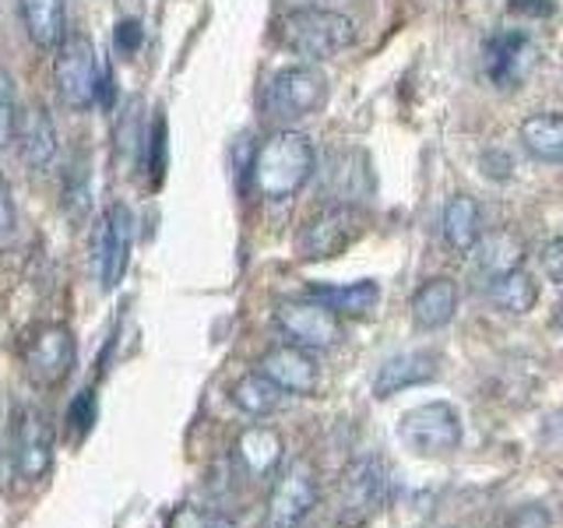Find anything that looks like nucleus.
I'll use <instances>...</instances> for the list:
<instances>
[{
  "label": "nucleus",
  "instance_id": "nucleus-1",
  "mask_svg": "<svg viewBox=\"0 0 563 528\" xmlns=\"http://www.w3.org/2000/svg\"><path fill=\"white\" fill-rule=\"evenodd\" d=\"M317 169V152L310 145L307 134L299 131H275L257 145L251 176L254 187L261 190V198L268 201H289L299 190L307 187V180Z\"/></svg>",
  "mask_w": 563,
  "mask_h": 528
},
{
  "label": "nucleus",
  "instance_id": "nucleus-2",
  "mask_svg": "<svg viewBox=\"0 0 563 528\" xmlns=\"http://www.w3.org/2000/svg\"><path fill=\"white\" fill-rule=\"evenodd\" d=\"M282 43L307 64H321V61L339 57L342 50L356 43V25H352V18L342 11L299 8V11H289L286 22H282Z\"/></svg>",
  "mask_w": 563,
  "mask_h": 528
},
{
  "label": "nucleus",
  "instance_id": "nucleus-3",
  "mask_svg": "<svg viewBox=\"0 0 563 528\" xmlns=\"http://www.w3.org/2000/svg\"><path fill=\"white\" fill-rule=\"evenodd\" d=\"M395 437L401 440L405 451L419 458H440L451 454L462 444V416L451 402H427L416 409L401 413Z\"/></svg>",
  "mask_w": 563,
  "mask_h": 528
},
{
  "label": "nucleus",
  "instance_id": "nucleus-4",
  "mask_svg": "<svg viewBox=\"0 0 563 528\" xmlns=\"http://www.w3.org/2000/svg\"><path fill=\"white\" fill-rule=\"evenodd\" d=\"M328 92L331 85L324 70H317V64L282 67L268 81V88H264V110L275 120H303L324 110Z\"/></svg>",
  "mask_w": 563,
  "mask_h": 528
},
{
  "label": "nucleus",
  "instance_id": "nucleus-5",
  "mask_svg": "<svg viewBox=\"0 0 563 528\" xmlns=\"http://www.w3.org/2000/svg\"><path fill=\"white\" fill-rule=\"evenodd\" d=\"M53 81H57L60 99L70 110H88L99 102L102 67L96 61V50L81 35H67L64 46H57V61H53Z\"/></svg>",
  "mask_w": 563,
  "mask_h": 528
},
{
  "label": "nucleus",
  "instance_id": "nucleus-6",
  "mask_svg": "<svg viewBox=\"0 0 563 528\" xmlns=\"http://www.w3.org/2000/svg\"><path fill=\"white\" fill-rule=\"evenodd\" d=\"M366 216L352 205H334L321 216H313L296 240V254L303 261H328L342 254L345 246L363 233Z\"/></svg>",
  "mask_w": 563,
  "mask_h": 528
},
{
  "label": "nucleus",
  "instance_id": "nucleus-7",
  "mask_svg": "<svg viewBox=\"0 0 563 528\" xmlns=\"http://www.w3.org/2000/svg\"><path fill=\"white\" fill-rule=\"evenodd\" d=\"M282 334H289L292 345L303 349H331L342 342V317L321 299H286L275 310Z\"/></svg>",
  "mask_w": 563,
  "mask_h": 528
},
{
  "label": "nucleus",
  "instance_id": "nucleus-8",
  "mask_svg": "<svg viewBox=\"0 0 563 528\" xmlns=\"http://www.w3.org/2000/svg\"><path fill=\"white\" fill-rule=\"evenodd\" d=\"M131 240H134V216L128 205H113L99 222L96 233V272L102 289L110 293L120 286L123 272L131 261Z\"/></svg>",
  "mask_w": 563,
  "mask_h": 528
},
{
  "label": "nucleus",
  "instance_id": "nucleus-9",
  "mask_svg": "<svg viewBox=\"0 0 563 528\" xmlns=\"http://www.w3.org/2000/svg\"><path fill=\"white\" fill-rule=\"evenodd\" d=\"M14 469L29 483H40L53 469V427L35 405L18 409L14 419Z\"/></svg>",
  "mask_w": 563,
  "mask_h": 528
},
{
  "label": "nucleus",
  "instance_id": "nucleus-10",
  "mask_svg": "<svg viewBox=\"0 0 563 528\" xmlns=\"http://www.w3.org/2000/svg\"><path fill=\"white\" fill-rule=\"evenodd\" d=\"M14 145L29 169H35V173L53 169L57 152H60V138H57V123H53L43 102H32L22 110V117H18V131H14Z\"/></svg>",
  "mask_w": 563,
  "mask_h": 528
},
{
  "label": "nucleus",
  "instance_id": "nucleus-11",
  "mask_svg": "<svg viewBox=\"0 0 563 528\" xmlns=\"http://www.w3.org/2000/svg\"><path fill=\"white\" fill-rule=\"evenodd\" d=\"M257 370L264 377H272L286 395H313L317 381H321V374H317V360L310 356V349L292 345V342L275 345V349L264 352Z\"/></svg>",
  "mask_w": 563,
  "mask_h": 528
},
{
  "label": "nucleus",
  "instance_id": "nucleus-12",
  "mask_svg": "<svg viewBox=\"0 0 563 528\" xmlns=\"http://www.w3.org/2000/svg\"><path fill=\"white\" fill-rule=\"evenodd\" d=\"M317 504L313 475L303 465H292L272 490L268 504V528H299Z\"/></svg>",
  "mask_w": 563,
  "mask_h": 528
},
{
  "label": "nucleus",
  "instance_id": "nucleus-13",
  "mask_svg": "<svg viewBox=\"0 0 563 528\" xmlns=\"http://www.w3.org/2000/svg\"><path fill=\"white\" fill-rule=\"evenodd\" d=\"M25 363L40 381H64L75 366V339L64 324H43L25 342Z\"/></svg>",
  "mask_w": 563,
  "mask_h": 528
},
{
  "label": "nucleus",
  "instance_id": "nucleus-14",
  "mask_svg": "<svg viewBox=\"0 0 563 528\" xmlns=\"http://www.w3.org/2000/svg\"><path fill=\"white\" fill-rule=\"evenodd\" d=\"M440 374V356L430 349H409L398 352V356L384 360L377 366L374 377V398H391L398 392H409V387L430 384Z\"/></svg>",
  "mask_w": 563,
  "mask_h": 528
},
{
  "label": "nucleus",
  "instance_id": "nucleus-15",
  "mask_svg": "<svg viewBox=\"0 0 563 528\" xmlns=\"http://www.w3.org/2000/svg\"><path fill=\"white\" fill-rule=\"evenodd\" d=\"M412 321L422 331H440L451 324V317L457 310V282L448 275H437L412 293Z\"/></svg>",
  "mask_w": 563,
  "mask_h": 528
},
{
  "label": "nucleus",
  "instance_id": "nucleus-16",
  "mask_svg": "<svg viewBox=\"0 0 563 528\" xmlns=\"http://www.w3.org/2000/svg\"><path fill=\"white\" fill-rule=\"evenodd\" d=\"M25 35L40 50H57L67 40V8L64 0H18Z\"/></svg>",
  "mask_w": 563,
  "mask_h": 528
},
{
  "label": "nucleus",
  "instance_id": "nucleus-17",
  "mask_svg": "<svg viewBox=\"0 0 563 528\" xmlns=\"http://www.w3.org/2000/svg\"><path fill=\"white\" fill-rule=\"evenodd\" d=\"M440 229H444V240L451 251L457 254H472L475 243L483 240V208L475 198H468V194H454V198L448 201L444 208V222H440Z\"/></svg>",
  "mask_w": 563,
  "mask_h": 528
},
{
  "label": "nucleus",
  "instance_id": "nucleus-18",
  "mask_svg": "<svg viewBox=\"0 0 563 528\" xmlns=\"http://www.w3.org/2000/svg\"><path fill=\"white\" fill-rule=\"evenodd\" d=\"M521 145L539 163L563 166V113H532L521 120Z\"/></svg>",
  "mask_w": 563,
  "mask_h": 528
},
{
  "label": "nucleus",
  "instance_id": "nucleus-19",
  "mask_svg": "<svg viewBox=\"0 0 563 528\" xmlns=\"http://www.w3.org/2000/svg\"><path fill=\"white\" fill-rule=\"evenodd\" d=\"M486 299L497 310H504V314L525 317L528 310H536V304H539V282L528 275L525 268H515V272H507V275L489 278Z\"/></svg>",
  "mask_w": 563,
  "mask_h": 528
},
{
  "label": "nucleus",
  "instance_id": "nucleus-20",
  "mask_svg": "<svg viewBox=\"0 0 563 528\" xmlns=\"http://www.w3.org/2000/svg\"><path fill=\"white\" fill-rule=\"evenodd\" d=\"M475 264H479V272L489 278H497V275H507V272H515L521 268V261H525V243L521 237H515L510 229H497V233H486L479 243H475Z\"/></svg>",
  "mask_w": 563,
  "mask_h": 528
},
{
  "label": "nucleus",
  "instance_id": "nucleus-21",
  "mask_svg": "<svg viewBox=\"0 0 563 528\" xmlns=\"http://www.w3.org/2000/svg\"><path fill=\"white\" fill-rule=\"evenodd\" d=\"M229 398H233V405H236L240 413L254 416V419H264V416H272V413L282 409V398H286V392H282V387L272 377H264L261 370H254V374H243L233 384Z\"/></svg>",
  "mask_w": 563,
  "mask_h": 528
},
{
  "label": "nucleus",
  "instance_id": "nucleus-22",
  "mask_svg": "<svg viewBox=\"0 0 563 528\" xmlns=\"http://www.w3.org/2000/svg\"><path fill=\"white\" fill-rule=\"evenodd\" d=\"M380 493H384V469H380V462H360L356 469L349 472V480H345V493H342L345 515L366 518L369 510L380 504Z\"/></svg>",
  "mask_w": 563,
  "mask_h": 528
},
{
  "label": "nucleus",
  "instance_id": "nucleus-23",
  "mask_svg": "<svg viewBox=\"0 0 563 528\" xmlns=\"http://www.w3.org/2000/svg\"><path fill=\"white\" fill-rule=\"evenodd\" d=\"M313 299H321L324 307H331L334 314H345V317H366L380 304V286L374 278H360L352 282V286H339V289H313Z\"/></svg>",
  "mask_w": 563,
  "mask_h": 528
},
{
  "label": "nucleus",
  "instance_id": "nucleus-24",
  "mask_svg": "<svg viewBox=\"0 0 563 528\" xmlns=\"http://www.w3.org/2000/svg\"><path fill=\"white\" fill-rule=\"evenodd\" d=\"M528 50V35L525 32H497L486 43V70L497 85L518 81V61Z\"/></svg>",
  "mask_w": 563,
  "mask_h": 528
},
{
  "label": "nucleus",
  "instance_id": "nucleus-25",
  "mask_svg": "<svg viewBox=\"0 0 563 528\" xmlns=\"http://www.w3.org/2000/svg\"><path fill=\"white\" fill-rule=\"evenodd\" d=\"M240 462L246 465V472L264 475L272 472L282 462V437L272 427H251L236 444Z\"/></svg>",
  "mask_w": 563,
  "mask_h": 528
},
{
  "label": "nucleus",
  "instance_id": "nucleus-26",
  "mask_svg": "<svg viewBox=\"0 0 563 528\" xmlns=\"http://www.w3.org/2000/svg\"><path fill=\"white\" fill-rule=\"evenodd\" d=\"M18 96H14V78L11 70L0 64V148L14 145V131H18Z\"/></svg>",
  "mask_w": 563,
  "mask_h": 528
},
{
  "label": "nucleus",
  "instance_id": "nucleus-27",
  "mask_svg": "<svg viewBox=\"0 0 563 528\" xmlns=\"http://www.w3.org/2000/svg\"><path fill=\"white\" fill-rule=\"evenodd\" d=\"M148 169H152V180L163 184V173H166V117H155L152 120V134H148Z\"/></svg>",
  "mask_w": 563,
  "mask_h": 528
},
{
  "label": "nucleus",
  "instance_id": "nucleus-28",
  "mask_svg": "<svg viewBox=\"0 0 563 528\" xmlns=\"http://www.w3.org/2000/svg\"><path fill=\"white\" fill-rule=\"evenodd\" d=\"M92 419H96V395L92 392H81L75 402H70L67 422L75 427V433H88V430H92Z\"/></svg>",
  "mask_w": 563,
  "mask_h": 528
},
{
  "label": "nucleus",
  "instance_id": "nucleus-29",
  "mask_svg": "<svg viewBox=\"0 0 563 528\" xmlns=\"http://www.w3.org/2000/svg\"><path fill=\"white\" fill-rule=\"evenodd\" d=\"M169 528H233L225 518H216V515H208V510H198V507H184V510H176V518Z\"/></svg>",
  "mask_w": 563,
  "mask_h": 528
},
{
  "label": "nucleus",
  "instance_id": "nucleus-30",
  "mask_svg": "<svg viewBox=\"0 0 563 528\" xmlns=\"http://www.w3.org/2000/svg\"><path fill=\"white\" fill-rule=\"evenodd\" d=\"M504 528H550V510L539 504H528L518 515H510Z\"/></svg>",
  "mask_w": 563,
  "mask_h": 528
},
{
  "label": "nucleus",
  "instance_id": "nucleus-31",
  "mask_svg": "<svg viewBox=\"0 0 563 528\" xmlns=\"http://www.w3.org/2000/svg\"><path fill=\"white\" fill-rule=\"evenodd\" d=\"M542 272L550 275V282H556V286L563 289V237H556L542 251Z\"/></svg>",
  "mask_w": 563,
  "mask_h": 528
},
{
  "label": "nucleus",
  "instance_id": "nucleus-32",
  "mask_svg": "<svg viewBox=\"0 0 563 528\" xmlns=\"http://www.w3.org/2000/svg\"><path fill=\"white\" fill-rule=\"evenodd\" d=\"M141 35H145V32H141V22H134V18H128V22H120V25H117V35H113V40H117V50H120V53H134V50L141 46Z\"/></svg>",
  "mask_w": 563,
  "mask_h": 528
},
{
  "label": "nucleus",
  "instance_id": "nucleus-33",
  "mask_svg": "<svg viewBox=\"0 0 563 528\" xmlns=\"http://www.w3.org/2000/svg\"><path fill=\"white\" fill-rule=\"evenodd\" d=\"M11 229H14V198H11L8 176L0 173V237H8Z\"/></svg>",
  "mask_w": 563,
  "mask_h": 528
},
{
  "label": "nucleus",
  "instance_id": "nucleus-34",
  "mask_svg": "<svg viewBox=\"0 0 563 528\" xmlns=\"http://www.w3.org/2000/svg\"><path fill=\"white\" fill-rule=\"evenodd\" d=\"M553 0H507L510 14H525V18H550L553 14Z\"/></svg>",
  "mask_w": 563,
  "mask_h": 528
},
{
  "label": "nucleus",
  "instance_id": "nucleus-35",
  "mask_svg": "<svg viewBox=\"0 0 563 528\" xmlns=\"http://www.w3.org/2000/svg\"><path fill=\"white\" fill-rule=\"evenodd\" d=\"M542 433L550 437V440H556V444H563V409H560V413H553L550 419H545Z\"/></svg>",
  "mask_w": 563,
  "mask_h": 528
},
{
  "label": "nucleus",
  "instance_id": "nucleus-36",
  "mask_svg": "<svg viewBox=\"0 0 563 528\" xmlns=\"http://www.w3.org/2000/svg\"><path fill=\"white\" fill-rule=\"evenodd\" d=\"M553 324H556V331L563 334V304L556 307V314H553Z\"/></svg>",
  "mask_w": 563,
  "mask_h": 528
}]
</instances>
